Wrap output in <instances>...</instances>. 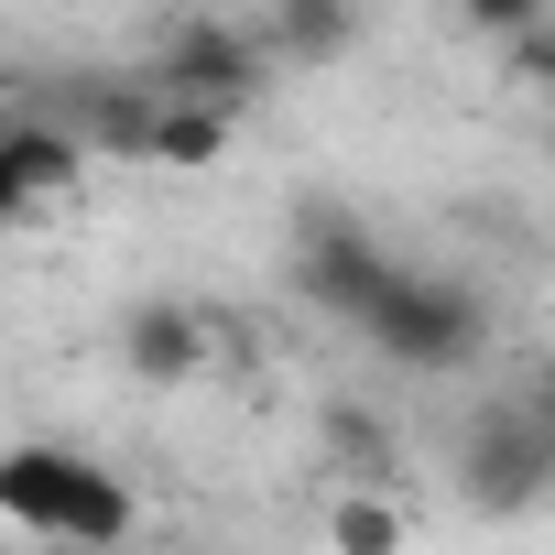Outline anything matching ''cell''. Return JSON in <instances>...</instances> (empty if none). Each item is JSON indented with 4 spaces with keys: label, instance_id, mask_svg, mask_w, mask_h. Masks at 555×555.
<instances>
[{
    "label": "cell",
    "instance_id": "obj_1",
    "mask_svg": "<svg viewBox=\"0 0 555 555\" xmlns=\"http://www.w3.org/2000/svg\"><path fill=\"white\" fill-rule=\"evenodd\" d=\"M0 522H23V533H44L66 555H120L142 501H131L120 468H99L77 447H12L0 457Z\"/></svg>",
    "mask_w": 555,
    "mask_h": 555
},
{
    "label": "cell",
    "instance_id": "obj_2",
    "mask_svg": "<svg viewBox=\"0 0 555 555\" xmlns=\"http://www.w3.org/2000/svg\"><path fill=\"white\" fill-rule=\"evenodd\" d=\"M360 338L392 360V371H468L490 349V306L457 284V272H392V284L360 306Z\"/></svg>",
    "mask_w": 555,
    "mask_h": 555
},
{
    "label": "cell",
    "instance_id": "obj_3",
    "mask_svg": "<svg viewBox=\"0 0 555 555\" xmlns=\"http://www.w3.org/2000/svg\"><path fill=\"white\" fill-rule=\"evenodd\" d=\"M457 490L479 501V512H533L544 490H555V414L544 403H501V414H479L468 425V447H457Z\"/></svg>",
    "mask_w": 555,
    "mask_h": 555
},
{
    "label": "cell",
    "instance_id": "obj_4",
    "mask_svg": "<svg viewBox=\"0 0 555 555\" xmlns=\"http://www.w3.org/2000/svg\"><path fill=\"white\" fill-rule=\"evenodd\" d=\"M250 88H261V44H250L240 23L196 12V23H175V34H164V66H153V99H185V109H240Z\"/></svg>",
    "mask_w": 555,
    "mask_h": 555
},
{
    "label": "cell",
    "instance_id": "obj_5",
    "mask_svg": "<svg viewBox=\"0 0 555 555\" xmlns=\"http://www.w3.org/2000/svg\"><path fill=\"white\" fill-rule=\"evenodd\" d=\"M392 272H403V261H392L382 229H360V218H327V207H317V218L295 229V284H306V306H327V317H349V327H360V306L392 284Z\"/></svg>",
    "mask_w": 555,
    "mask_h": 555
},
{
    "label": "cell",
    "instance_id": "obj_6",
    "mask_svg": "<svg viewBox=\"0 0 555 555\" xmlns=\"http://www.w3.org/2000/svg\"><path fill=\"white\" fill-rule=\"evenodd\" d=\"M207 349H218V317L185 306V295H153V306L120 317V371L131 382H185V371H207Z\"/></svg>",
    "mask_w": 555,
    "mask_h": 555
},
{
    "label": "cell",
    "instance_id": "obj_7",
    "mask_svg": "<svg viewBox=\"0 0 555 555\" xmlns=\"http://www.w3.org/2000/svg\"><path fill=\"white\" fill-rule=\"evenodd\" d=\"M0 164H12V185H23V207H34V196H66V185L88 175V142H77L66 120H0Z\"/></svg>",
    "mask_w": 555,
    "mask_h": 555
},
{
    "label": "cell",
    "instance_id": "obj_8",
    "mask_svg": "<svg viewBox=\"0 0 555 555\" xmlns=\"http://www.w3.org/2000/svg\"><path fill=\"white\" fill-rule=\"evenodd\" d=\"M218 153H229V109H185V99H153L142 164H164V175H207Z\"/></svg>",
    "mask_w": 555,
    "mask_h": 555
},
{
    "label": "cell",
    "instance_id": "obj_9",
    "mask_svg": "<svg viewBox=\"0 0 555 555\" xmlns=\"http://www.w3.org/2000/svg\"><path fill=\"white\" fill-rule=\"evenodd\" d=\"M327 544H338V555H403V501H392V490H349V501L327 512Z\"/></svg>",
    "mask_w": 555,
    "mask_h": 555
},
{
    "label": "cell",
    "instance_id": "obj_10",
    "mask_svg": "<svg viewBox=\"0 0 555 555\" xmlns=\"http://www.w3.org/2000/svg\"><path fill=\"white\" fill-rule=\"evenodd\" d=\"M88 131L120 142V153H142V131H153V88H99V99H88Z\"/></svg>",
    "mask_w": 555,
    "mask_h": 555
},
{
    "label": "cell",
    "instance_id": "obj_11",
    "mask_svg": "<svg viewBox=\"0 0 555 555\" xmlns=\"http://www.w3.org/2000/svg\"><path fill=\"white\" fill-rule=\"evenodd\" d=\"M272 44H284V55H338V44H349V12H327V0H317V12H284Z\"/></svg>",
    "mask_w": 555,
    "mask_h": 555
},
{
    "label": "cell",
    "instance_id": "obj_12",
    "mask_svg": "<svg viewBox=\"0 0 555 555\" xmlns=\"http://www.w3.org/2000/svg\"><path fill=\"white\" fill-rule=\"evenodd\" d=\"M327 436H338V457H349V468H382V457H392V425H382V414H360V403H338V414H327Z\"/></svg>",
    "mask_w": 555,
    "mask_h": 555
},
{
    "label": "cell",
    "instance_id": "obj_13",
    "mask_svg": "<svg viewBox=\"0 0 555 555\" xmlns=\"http://www.w3.org/2000/svg\"><path fill=\"white\" fill-rule=\"evenodd\" d=\"M23 218V185H12V164H0V229H12Z\"/></svg>",
    "mask_w": 555,
    "mask_h": 555
}]
</instances>
